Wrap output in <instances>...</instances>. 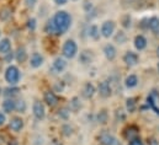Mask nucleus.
<instances>
[{"mask_svg":"<svg viewBox=\"0 0 159 145\" xmlns=\"http://www.w3.org/2000/svg\"><path fill=\"white\" fill-rule=\"evenodd\" d=\"M52 20H53V24H54V27H56V31H57V36L64 35L70 29L72 22H73L72 15L68 11H64V10L57 11L54 14V16L52 17Z\"/></svg>","mask_w":159,"mask_h":145,"instance_id":"f257e3e1","label":"nucleus"},{"mask_svg":"<svg viewBox=\"0 0 159 145\" xmlns=\"http://www.w3.org/2000/svg\"><path fill=\"white\" fill-rule=\"evenodd\" d=\"M4 76H5V81L10 86H16V84L20 81L21 72H20V69L16 65H9L5 70Z\"/></svg>","mask_w":159,"mask_h":145,"instance_id":"f03ea898","label":"nucleus"},{"mask_svg":"<svg viewBox=\"0 0 159 145\" xmlns=\"http://www.w3.org/2000/svg\"><path fill=\"white\" fill-rule=\"evenodd\" d=\"M62 54L67 59H73L78 54V44L74 39H67L62 47Z\"/></svg>","mask_w":159,"mask_h":145,"instance_id":"7ed1b4c3","label":"nucleus"},{"mask_svg":"<svg viewBox=\"0 0 159 145\" xmlns=\"http://www.w3.org/2000/svg\"><path fill=\"white\" fill-rule=\"evenodd\" d=\"M115 29H116V24H115L112 20L105 21V22L101 25V29H100L101 36L105 37V38H110V37L114 35Z\"/></svg>","mask_w":159,"mask_h":145,"instance_id":"20e7f679","label":"nucleus"},{"mask_svg":"<svg viewBox=\"0 0 159 145\" xmlns=\"http://www.w3.org/2000/svg\"><path fill=\"white\" fill-rule=\"evenodd\" d=\"M32 113H34V116L37 121H43L44 117H46V107H44L43 102L35 101L34 106H32Z\"/></svg>","mask_w":159,"mask_h":145,"instance_id":"39448f33","label":"nucleus"},{"mask_svg":"<svg viewBox=\"0 0 159 145\" xmlns=\"http://www.w3.org/2000/svg\"><path fill=\"white\" fill-rule=\"evenodd\" d=\"M66 69H67V60L64 58L58 57V58H56L53 60L52 68H51V70H52L53 74H61V72H64Z\"/></svg>","mask_w":159,"mask_h":145,"instance_id":"423d86ee","label":"nucleus"},{"mask_svg":"<svg viewBox=\"0 0 159 145\" xmlns=\"http://www.w3.org/2000/svg\"><path fill=\"white\" fill-rule=\"evenodd\" d=\"M123 137H125V139H127L128 142H131V140L138 138V137H139V128H138L137 125H133V124L126 127L125 130H123Z\"/></svg>","mask_w":159,"mask_h":145,"instance_id":"0eeeda50","label":"nucleus"},{"mask_svg":"<svg viewBox=\"0 0 159 145\" xmlns=\"http://www.w3.org/2000/svg\"><path fill=\"white\" fill-rule=\"evenodd\" d=\"M99 140L102 145H121L119 139L107 132H102L99 137Z\"/></svg>","mask_w":159,"mask_h":145,"instance_id":"6e6552de","label":"nucleus"},{"mask_svg":"<svg viewBox=\"0 0 159 145\" xmlns=\"http://www.w3.org/2000/svg\"><path fill=\"white\" fill-rule=\"evenodd\" d=\"M98 94L102 97V99H107L111 96L112 94V89H111V85L109 81H101L99 82V86H98Z\"/></svg>","mask_w":159,"mask_h":145,"instance_id":"1a4fd4ad","label":"nucleus"},{"mask_svg":"<svg viewBox=\"0 0 159 145\" xmlns=\"http://www.w3.org/2000/svg\"><path fill=\"white\" fill-rule=\"evenodd\" d=\"M29 62H30V67H31L32 69H39L40 67L43 65V63H44V58H43V55H42L41 53L35 52V53L31 54Z\"/></svg>","mask_w":159,"mask_h":145,"instance_id":"9d476101","label":"nucleus"},{"mask_svg":"<svg viewBox=\"0 0 159 145\" xmlns=\"http://www.w3.org/2000/svg\"><path fill=\"white\" fill-rule=\"evenodd\" d=\"M24 125H25V123L21 117H12L9 122V128L15 133H20L24 129Z\"/></svg>","mask_w":159,"mask_h":145,"instance_id":"9b49d317","label":"nucleus"},{"mask_svg":"<svg viewBox=\"0 0 159 145\" xmlns=\"http://www.w3.org/2000/svg\"><path fill=\"white\" fill-rule=\"evenodd\" d=\"M43 101L46 102L47 106L54 107V106L58 103V96H57L53 91L48 90V91H46V92L43 94Z\"/></svg>","mask_w":159,"mask_h":145,"instance_id":"f8f14e48","label":"nucleus"},{"mask_svg":"<svg viewBox=\"0 0 159 145\" xmlns=\"http://www.w3.org/2000/svg\"><path fill=\"white\" fill-rule=\"evenodd\" d=\"M138 60H139V58H138V55L134 53V52H126L125 53V55H123V62L126 63V65H128V67H134V65H137L138 64Z\"/></svg>","mask_w":159,"mask_h":145,"instance_id":"ddd939ff","label":"nucleus"},{"mask_svg":"<svg viewBox=\"0 0 159 145\" xmlns=\"http://www.w3.org/2000/svg\"><path fill=\"white\" fill-rule=\"evenodd\" d=\"M81 94H83V96H84L86 100L93 99L94 95L96 94V87L94 86L93 82H85L84 86H83V91H81Z\"/></svg>","mask_w":159,"mask_h":145,"instance_id":"4468645a","label":"nucleus"},{"mask_svg":"<svg viewBox=\"0 0 159 145\" xmlns=\"http://www.w3.org/2000/svg\"><path fill=\"white\" fill-rule=\"evenodd\" d=\"M104 54H105V57H106L107 60L112 62V60H115V58L117 55V51H116V48H115L114 44H110L109 43V44H106L104 47Z\"/></svg>","mask_w":159,"mask_h":145,"instance_id":"2eb2a0df","label":"nucleus"},{"mask_svg":"<svg viewBox=\"0 0 159 145\" xmlns=\"http://www.w3.org/2000/svg\"><path fill=\"white\" fill-rule=\"evenodd\" d=\"M93 59H94L93 52H90V51H83V52H80V54H79L80 64H83V65L91 64V63H93Z\"/></svg>","mask_w":159,"mask_h":145,"instance_id":"dca6fc26","label":"nucleus"},{"mask_svg":"<svg viewBox=\"0 0 159 145\" xmlns=\"http://www.w3.org/2000/svg\"><path fill=\"white\" fill-rule=\"evenodd\" d=\"M16 109V101L14 99H5L2 102V111L5 113H11Z\"/></svg>","mask_w":159,"mask_h":145,"instance_id":"f3484780","label":"nucleus"},{"mask_svg":"<svg viewBox=\"0 0 159 145\" xmlns=\"http://www.w3.org/2000/svg\"><path fill=\"white\" fill-rule=\"evenodd\" d=\"M11 52V41L9 38H1L0 39V54L5 55Z\"/></svg>","mask_w":159,"mask_h":145,"instance_id":"a211bd4d","label":"nucleus"},{"mask_svg":"<svg viewBox=\"0 0 159 145\" xmlns=\"http://www.w3.org/2000/svg\"><path fill=\"white\" fill-rule=\"evenodd\" d=\"M133 44H134V47H136L137 51H143V49H146V47H147V39H146L144 36L138 35V36L134 37Z\"/></svg>","mask_w":159,"mask_h":145,"instance_id":"6ab92c4d","label":"nucleus"},{"mask_svg":"<svg viewBox=\"0 0 159 145\" xmlns=\"http://www.w3.org/2000/svg\"><path fill=\"white\" fill-rule=\"evenodd\" d=\"M27 51L25 47H19L15 52V59L19 62V63H24L27 60Z\"/></svg>","mask_w":159,"mask_h":145,"instance_id":"aec40b11","label":"nucleus"},{"mask_svg":"<svg viewBox=\"0 0 159 145\" xmlns=\"http://www.w3.org/2000/svg\"><path fill=\"white\" fill-rule=\"evenodd\" d=\"M137 84H138V77L134 74L128 75L126 77V80H125V85H126L127 89H133V87L137 86Z\"/></svg>","mask_w":159,"mask_h":145,"instance_id":"412c9836","label":"nucleus"},{"mask_svg":"<svg viewBox=\"0 0 159 145\" xmlns=\"http://www.w3.org/2000/svg\"><path fill=\"white\" fill-rule=\"evenodd\" d=\"M148 29L154 33L159 32V17L153 16V17L148 19Z\"/></svg>","mask_w":159,"mask_h":145,"instance_id":"4be33fe9","label":"nucleus"},{"mask_svg":"<svg viewBox=\"0 0 159 145\" xmlns=\"http://www.w3.org/2000/svg\"><path fill=\"white\" fill-rule=\"evenodd\" d=\"M19 92H20V89H19V87H16V86H10V87H7V89L4 90L2 95H4L6 99H14V96L19 95Z\"/></svg>","mask_w":159,"mask_h":145,"instance_id":"5701e85b","label":"nucleus"},{"mask_svg":"<svg viewBox=\"0 0 159 145\" xmlns=\"http://www.w3.org/2000/svg\"><path fill=\"white\" fill-rule=\"evenodd\" d=\"M88 35H89L90 38H93V39L98 41V39L100 38L101 32H100V29H99L96 25H91V26L88 29Z\"/></svg>","mask_w":159,"mask_h":145,"instance_id":"b1692460","label":"nucleus"},{"mask_svg":"<svg viewBox=\"0 0 159 145\" xmlns=\"http://www.w3.org/2000/svg\"><path fill=\"white\" fill-rule=\"evenodd\" d=\"M147 106H148V108L149 109H152V111H154V113L157 114V116H159V108L157 107V101L154 100V97L152 96V94H149L148 95V97H147Z\"/></svg>","mask_w":159,"mask_h":145,"instance_id":"393cba45","label":"nucleus"},{"mask_svg":"<svg viewBox=\"0 0 159 145\" xmlns=\"http://www.w3.org/2000/svg\"><path fill=\"white\" fill-rule=\"evenodd\" d=\"M109 121V113L106 109H101L99 111V113L96 114V122L99 124H106Z\"/></svg>","mask_w":159,"mask_h":145,"instance_id":"a878e982","label":"nucleus"},{"mask_svg":"<svg viewBox=\"0 0 159 145\" xmlns=\"http://www.w3.org/2000/svg\"><path fill=\"white\" fill-rule=\"evenodd\" d=\"M137 108V100L134 97H129L126 100V111L128 113H133Z\"/></svg>","mask_w":159,"mask_h":145,"instance_id":"bb28decb","label":"nucleus"},{"mask_svg":"<svg viewBox=\"0 0 159 145\" xmlns=\"http://www.w3.org/2000/svg\"><path fill=\"white\" fill-rule=\"evenodd\" d=\"M81 108V103H80L79 97H73L70 101H69V109L70 112H78Z\"/></svg>","mask_w":159,"mask_h":145,"instance_id":"cd10ccee","label":"nucleus"},{"mask_svg":"<svg viewBox=\"0 0 159 145\" xmlns=\"http://www.w3.org/2000/svg\"><path fill=\"white\" fill-rule=\"evenodd\" d=\"M44 32L47 35H57V31H56V27H54V24H53V20L49 19L46 25H44Z\"/></svg>","mask_w":159,"mask_h":145,"instance_id":"c85d7f7f","label":"nucleus"},{"mask_svg":"<svg viewBox=\"0 0 159 145\" xmlns=\"http://www.w3.org/2000/svg\"><path fill=\"white\" fill-rule=\"evenodd\" d=\"M27 109V103L24 101V100H17L16 101V109L19 113H25Z\"/></svg>","mask_w":159,"mask_h":145,"instance_id":"c756f323","label":"nucleus"},{"mask_svg":"<svg viewBox=\"0 0 159 145\" xmlns=\"http://www.w3.org/2000/svg\"><path fill=\"white\" fill-rule=\"evenodd\" d=\"M58 116H59L61 119L67 121V119L69 118V116H70V109H69V107H63V108H61L58 111Z\"/></svg>","mask_w":159,"mask_h":145,"instance_id":"7c9ffc66","label":"nucleus"},{"mask_svg":"<svg viewBox=\"0 0 159 145\" xmlns=\"http://www.w3.org/2000/svg\"><path fill=\"white\" fill-rule=\"evenodd\" d=\"M115 41L120 43V44H123V43H126V41H127V36H126V33L123 32V31H119L117 32V35L115 36Z\"/></svg>","mask_w":159,"mask_h":145,"instance_id":"2f4dec72","label":"nucleus"},{"mask_svg":"<svg viewBox=\"0 0 159 145\" xmlns=\"http://www.w3.org/2000/svg\"><path fill=\"white\" fill-rule=\"evenodd\" d=\"M26 26H27V29L30 30V31H35L36 30V27H37V20L35 19V17H31V19H29L27 20V24H26Z\"/></svg>","mask_w":159,"mask_h":145,"instance_id":"473e14b6","label":"nucleus"},{"mask_svg":"<svg viewBox=\"0 0 159 145\" xmlns=\"http://www.w3.org/2000/svg\"><path fill=\"white\" fill-rule=\"evenodd\" d=\"M10 16H11V11H10L9 9H4V10L0 11V20H1V21L9 20Z\"/></svg>","mask_w":159,"mask_h":145,"instance_id":"72a5a7b5","label":"nucleus"},{"mask_svg":"<svg viewBox=\"0 0 159 145\" xmlns=\"http://www.w3.org/2000/svg\"><path fill=\"white\" fill-rule=\"evenodd\" d=\"M62 130H63V134H64L66 137H70V135L73 134V128L70 127V124H64V125L62 127Z\"/></svg>","mask_w":159,"mask_h":145,"instance_id":"f704fd0d","label":"nucleus"},{"mask_svg":"<svg viewBox=\"0 0 159 145\" xmlns=\"http://www.w3.org/2000/svg\"><path fill=\"white\" fill-rule=\"evenodd\" d=\"M122 26L125 29H129L131 27V17H129V15H126V16L122 17Z\"/></svg>","mask_w":159,"mask_h":145,"instance_id":"c9c22d12","label":"nucleus"},{"mask_svg":"<svg viewBox=\"0 0 159 145\" xmlns=\"http://www.w3.org/2000/svg\"><path fill=\"white\" fill-rule=\"evenodd\" d=\"M116 119H117L119 122H122V121L126 119V113H125L122 109H117V111H116Z\"/></svg>","mask_w":159,"mask_h":145,"instance_id":"e433bc0d","label":"nucleus"},{"mask_svg":"<svg viewBox=\"0 0 159 145\" xmlns=\"http://www.w3.org/2000/svg\"><path fill=\"white\" fill-rule=\"evenodd\" d=\"M39 0H25V6L29 7V9H34L36 6Z\"/></svg>","mask_w":159,"mask_h":145,"instance_id":"4c0bfd02","label":"nucleus"},{"mask_svg":"<svg viewBox=\"0 0 159 145\" xmlns=\"http://www.w3.org/2000/svg\"><path fill=\"white\" fill-rule=\"evenodd\" d=\"M4 57H5V62H7V63H11V60H12V59L15 58V53H14V52L11 51L10 53H7V54H5Z\"/></svg>","mask_w":159,"mask_h":145,"instance_id":"58836bf2","label":"nucleus"},{"mask_svg":"<svg viewBox=\"0 0 159 145\" xmlns=\"http://www.w3.org/2000/svg\"><path fill=\"white\" fill-rule=\"evenodd\" d=\"M128 145H144L143 144V142H142V139L138 137V138H136V139H133V140H131Z\"/></svg>","mask_w":159,"mask_h":145,"instance_id":"ea45409f","label":"nucleus"},{"mask_svg":"<svg viewBox=\"0 0 159 145\" xmlns=\"http://www.w3.org/2000/svg\"><path fill=\"white\" fill-rule=\"evenodd\" d=\"M6 123V114L4 112H0V127H2Z\"/></svg>","mask_w":159,"mask_h":145,"instance_id":"a19ab883","label":"nucleus"},{"mask_svg":"<svg viewBox=\"0 0 159 145\" xmlns=\"http://www.w3.org/2000/svg\"><path fill=\"white\" fill-rule=\"evenodd\" d=\"M148 145H159V142L156 138H149L148 139Z\"/></svg>","mask_w":159,"mask_h":145,"instance_id":"79ce46f5","label":"nucleus"},{"mask_svg":"<svg viewBox=\"0 0 159 145\" xmlns=\"http://www.w3.org/2000/svg\"><path fill=\"white\" fill-rule=\"evenodd\" d=\"M53 1H54V4H56V5H58V6L66 5V4L68 2V0H53Z\"/></svg>","mask_w":159,"mask_h":145,"instance_id":"37998d69","label":"nucleus"},{"mask_svg":"<svg viewBox=\"0 0 159 145\" xmlns=\"http://www.w3.org/2000/svg\"><path fill=\"white\" fill-rule=\"evenodd\" d=\"M84 9H85V11H86V12H90V10L93 9L91 2H90V4H89V2H85V4H84Z\"/></svg>","mask_w":159,"mask_h":145,"instance_id":"c03bdc74","label":"nucleus"},{"mask_svg":"<svg viewBox=\"0 0 159 145\" xmlns=\"http://www.w3.org/2000/svg\"><path fill=\"white\" fill-rule=\"evenodd\" d=\"M49 145H61V143H59L57 139H53V140L51 142V144H49Z\"/></svg>","mask_w":159,"mask_h":145,"instance_id":"a18cd8bd","label":"nucleus"},{"mask_svg":"<svg viewBox=\"0 0 159 145\" xmlns=\"http://www.w3.org/2000/svg\"><path fill=\"white\" fill-rule=\"evenodd\" d=\"M7 145H19V143H17L16 140H10V142L7 143Z\"/></svg>","mask_w":159,"mask_h":145,"instance_id":"49530a36","label":"nucleus"},{"mask_svg":"<svg viewBox=\"0 0 159 145\" xmlns=\"http://www.w3.org/2000/svg\"><path fill=\"white\" fill-rule=\"evenodd\" d=\"M157 55H158V57H159V47H158V48H157Z\"/></svg>","mask_w":159,"mask_h":145,"instance_id":"de8ad7c7","label":"nucleus"},{"mask_svg":"<svg viewBox=\"0 0 159 145\" xmlns=\"http://www.w3.org/2000/svg\"><path fill=\"white\" fill-rule=\"evenodd\" d=\"M1 94H2V90H1V87H0V95H1Z\"/></svg>","mask_w":159,"mask_h":145,"instance_id":"09e8293b","label":"nucleus"},{"mask_svg":"<svg viewBox=\"0 0 159 145\" xmlns=\"http://www.w3.org/2000/svg\"><path fill=\"white\" fill-rule=\"evenodd\" d=\"M158 72H159V64H158Z\"/></svg>","mask_w":159,"mask_h":145,"instance_id":"8fccbe9b","label":"nucleus"},{"mask_svg":"<svg viewBox=\"0 0 159 145\" xmlns=\"http://www.w3.org/2000/svg\"><path fill=\"white\" fill-rule=\"evenodd\" d=\"M73 1H77V0H73Z\"/></svg>","mask_w":159,"mask_h":145,"instance_id":"3c124183","label":"nucleus"},{"mask_svg":"<svg viewBox=\"0 0 159 145\" xmlns=\"http://www.w3.org/2000/svg\"><path fill=\"white\" fill-rule=\"evenodd\" d=\"M0 36H1V32H0Z\"/></svg>","mask_w":159,"mask_h":145,"instance_id":"603ef678","label":"nucleus"}]
</instances>
